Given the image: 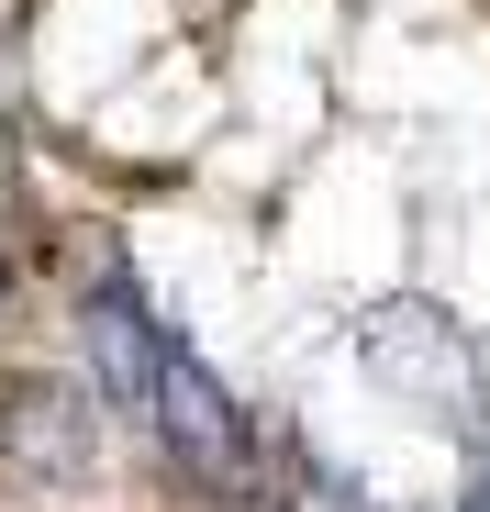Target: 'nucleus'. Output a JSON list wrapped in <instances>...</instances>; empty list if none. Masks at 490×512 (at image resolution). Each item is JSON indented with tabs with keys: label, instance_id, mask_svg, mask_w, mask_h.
Here are the masks:
<instances>
[{
	"label": "nucleus",
	"instance_id": "obj_2",
	"mask_svg": "<svg viewBox=\"0 0 490 512\" xmlns=\"http://www.w3.org/2000/svg\"><path fill=\"white\" fill-rule=\"evenodd\" d=\"M145 435L168 446V468H179V479H201V490H245V479H257V423L234 412V390H223V379L179 346V334L156 346V401H145Z\"/></svg>",
	"mask_w": 490,
	"mask_h": 512
},
{
	"label": "nucleus",
	"instance_id": "obj_1",
	"mask_svg": "<svg viewBox=\"0 0 490 512\" xmlns=\"http://www.w3.org/2000/svg\"><path fill=\"white\" fill-rule=\"evenodd\" d=\"M357 368L401 401V412H424V423H446V435H479V346L457 334V312L446 301H379L368 323H357Z\"/></svg>",
	"mask_w": 490,
	"mask_h": 512
},
{
	"label": "nucleus",
	"instance_id": "obj_5",
	"mask_svg": "<svg viewBox=\"0 0 490 512\" xmlns=\"http://www.w3.org/2000/svg\"><path fill=\"white\" fill-rule=\"evenodd\" d=\"M457 512H490V479H479V490H468V501H457Z\"/></svg>",
	"mask_w": 490,
	"mask_h": 512
},
{
	"label": "nucleus",
	"instance_id": "obj_4",
	"mask_svg": "<svg viewBox=\"0 0 490 512\" xmlns=\"http://www.w3.org/2000/svg\"><path fill=\"white\" fill-rule=\"evenodd\" d=\"M312 512H368V501H357L346 479H323V468H312Z\"/></svg>",
	"mask_w": 490,
	"mask_h": 512
},
{
	"label": "nucleus",
	"instance_id": "obj_3",
	"mask_svg": "<svg viewBox=\"0 0 490 512\" xmlns=\"http://www.w3.org/2000/svg\"><path fill=\"white\" fill-rule=\"evenodd\" d=\"M78 346H90L101 401L145 423V401H156V346H168V323L145 312V290H134V279H101V290H90V312H78Z\"/></svg>",
	"mask_w": 490,
	"mask_h": 512
}]
</instances>
